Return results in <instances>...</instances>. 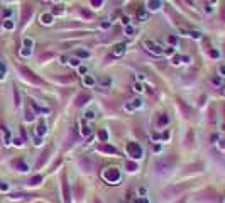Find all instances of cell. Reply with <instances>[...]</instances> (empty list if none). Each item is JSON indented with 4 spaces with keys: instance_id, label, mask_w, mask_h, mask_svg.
I'll list each match as a JSON object with an SVG mask.
<instances>
[{
    "instance_id": "cell-1",
    "label": "cell",
    "mask_w": 225,
    "mask_h": 203,
    "mask_svg": "<svg viewBox=\"0 0 225 203\" xmlns=\"http://www.w3.org/2000/svg\"><path fill=\"white\" fill-rule=\"evenodd\" d=\"M176 164V157L173 156V157H168V159H159V161H156V169L157 171H168L171 167Z\"/></svg>"
},
{
    "instance_id": "cell-2",
    "label": "cell",
    "mask_w": 225,
    "mask_h": 203,
    "mask_svg": "<svg viewBox=\"0 0 225 203\" xmlns=\"http://www.w3.org/2000/svg\"><path fill=\"white\" fill-rule=\"evenodd\" d=\"M103 178H105L110 185H113V183H117V181L120 180V174H119V171H117L115 167H108V169L103 173Z\"/></svg>"
},
{
    "instance_id": "cell-3",
    "label": "cell",
    "mask_w": 225,
    "mask_h": 203,
    "mask_svg": "<svg viewBox=\"0 0 225 203\" xmlns=\"http://www.w3.org/2000/svg\"><path fill=\"white\" fill-rule=\"evenodd\" d=\"M20 73L24 74V78H27V80H29V81H32V83H38V85H41V83H42V80H41V78H38L36 74L32 73L29 68H25V66H20Z\"/></svg>"
},
{
    "instance_id": "cell-4",
    "label": "cell",
    "mask_w": 225,
    "mask_h": 203,
    "mask_svg": "<svg viewBox=\"0 0 225 203\" xmlns=\"http://www.w3.org/2000/svg\"><path fill=\"white\" fill-rule=\"evenodd\" d=\"M127 152L131 154L134 159H139V157L142 156V152H141V147H139V146H137L135 142H131V144L127 146Z\"/></svg>"
},
{
    "instance_id": "cell-5",
    "label": "cell",
    "mask_w": 225,
    "mask_h": 203,
    "mask_svg": "<svg viewBox=\"0 0 225 203\" xmlns=\"http://www.w3.org/2000/svg\"><path fill=\"white\" fill-rule=\"evenodd\" d=\"M31 15H32V7L31 5H24L22 7V24H25L29 19H31Z\"/></svg>"
},
{
    "instance_id": "cell-6",
    "label": "cell",
    "mask_w": 225,
    "mask_h": 203,
    "mask_svg": "<svg viewBox=\"0 0 225 203\" xmlns=\"http://www.w3.org/2000/svg\"><path fill=\"white\" fill-rule=\"evenodd\" d=\"M144 46L149 49L151 53H154V54H161V53H163V49H161L157 44H154L152 41H146V42H144Z\"/></svg>"
},
{
    "instance_id": "cell-7",
    "label": "cell",
    "mask_w": 225,
    "mask_h": 203,
    "mask_svg": "<svg viewBox=\"0 0 225 203\" xmlns=\"http://www.w3.org/2000/svg\"><path fill=\"white\" fill-rule=\"evenodd\" d=\"M185 188V185H179V186H174V188H169V190H164V196H168V195H178L181 190Z\"/></svg>"
},
{
    "instance_id": "cell-8",
    "label": "cell",
    "mask_w": 225,
    "mask_h": 203,
    "mask_svg": "<svg viewBox=\"0 0 225 203\" xmlns=\"http://www.w3.org/2000/svg\"><path fill=\"white\" fill-rule=\"evenodd\" d=\"M88 100H90V95H88V93H81V95L76 98V105H78V107H81V105H85Z\"/></svg>"
},
{
    "instance_id": "cell-9",
    "label": "cell",
    "mask_w": 225,
    "mask_h": 203,
    "mask_svg": "<svg viewBox=\"0 0 225 203\" xmlns=\"http://www.w3.org/2000/svg\"><path fill=\"white\" fill-rule=\"evenodd\" d=\"M98 151H102V152H108V154H117V149L112 147V146H108V144H102V146H98Z\"/></svg>"
},
{
    "instance_id": "cell-10",
    "label": "cell",
    "mask_w": 225,
    "mask_h": 203,
    "mask_svg": "<svg viewBox=\"0 0 225 203\" xmlns=\"http://www.w3.org/2000/svg\"><path fill=\"white\" fill-rule=\"evenodd\" d=\"M12 164H14V166L17 167V169H19V171H22V173H25V171H27V169H29V167H27V164H25V163H24V161H22V159H15V161H14V163H12Z\"/></svg>"
},
{
    "instance_id": "cell-11",
    "label": "cell",
    "mask_w": 225,
    "mask_h": 203,
    "mask_svg": "<svg viewBox=\"0 0 225 203\" xmlns=\"http://www.w3.org/2000/svg\"><path fill=\"white\" fill-rule=\"evenodd\" d=\"M48 156H49V149H46V151L41 154V157H39V161H38V167L44 166V163L48 161Z\"/></svg>"
},
{
    "instance_id": "cell-12",
    "label": "cell",
    "mask_w": 225,
    "mask_h": 203,
    "mask_svg": "<svg viewBox=\"0 0 225 203\" xmlns=\"http://www.w3.org/2000/svg\"><path fill=\"white\" fill-rule=\"evenodd\" d=\"M124 51H125V44H117V46L113 48V54L115 56H122Z\"/></svg>"
},
{
    "instance_id": "cell-13",
    "label": "cell",
    "mask_w": 225,
    "mask_h": 203,
    "mask_svg": "<svg viewBox=\"0 0 225 203\" xmlns=\"http://www.w3.org/2000/svg\"><path fill=\"white\" fill-rule=\"evenodd\" d=\"M41 22L48 25V24H51V22H53V17H51L49 14H42V17H41Z\"/></svg>"
},
{
    "instance_id": "cell-14",
    "label": "cell",
    "mask_w": 225,
    "mask_h": 203,
    "mask_svg": "<svg viewBox=\"0 0 225 203\" xmlns=\"http://www.w3.org/2000/svg\"><path fill=\"white\" fill-rule=\"evenodd\" d=\"M63 190H64V200L70 202V190H68V183L63 180Z\"/></svg>"
},
{
    "instance_id": "cell-15",
    "label": "cell",
    "mask_w": 225,
    "mask_h": 203,
    "mask_svg": "<svg viewBox=\"0 0 225 203\" xmlns=\"http://www.w3.org/2000/svg\"><path fill=\"white\" fill-rule=\"evenodd\" d=\"M41 181H42V176H34V178H31L29 185H31V186H36V185H39Z\"/></svg>"
},
{
    "instance_id": "cell-16",
    "label": "cell",
    "mask_w": 225,
    "mask_h": 203,
    "mask_svg": "<svg viewBox=\"0 0 225 203\" xmlns=\"http://www.w3.org/2000/svg\"><path fill=\"white\" fill-rule=\"evenodd\" d=\"M137 17H139V20H147V12H144L142 9L137 12Z\"/></svg>"
},
{
    "instance_id": "cell-17",
    "label": "cell",
    "mask_w": 225,
    "mask_h": 203,
    "mask_svg": "<svg viewBox=\"0 0 225 203\" xmlns=\"http://www.w3.org/2000/svg\"><path fill=\"white\" fill-rule=\"evenodd\" d=\"M14 98H15V107H19L20 105V96H19V90H17V88H14Z\"/></svg>"
},
{
    "instance_id": "cell-18",
    "label": "cell",
    "mask_w": 225,
    "mask_h": 203,
    "mask_svg": "<svg viewBox=\"0 0 225 203\" xmlns=\"http://www.w3.org/2000/svg\"><path fill=\"white\" fill-rule=\"evenodd\" d=\"M157 7H159V0H149V9L156 10Z\"/></svg>"
},
{
    "instance_id": "cell-19",
    "label": "cell",
    "mask_w": 225,
    "mask_h": 203,
    "mask_svg": "<svg viewBox=\"0 0 225 203\" xmlns=\"http://www.w3.org/2000/svg\"><path fill=\"white\" fill-rule=\"evenodd\" d=\"M39 135H42V134H46V125H44V122H39Z\"/></svg>"
},
{
    "instance_id": "cell-20",
    "label": "cell",
    "mask_w": 225,
    "mask_h": 203,
    "mask_svg": "<svg viewBox=\"0 0 225 203\" xmlns=\"http://www.w3.org/2000/svg\"><path fill=\"white\" fill-rule=\"evenodd\" d=\"M127 169H129V171H135V169H137L135 163H127Z\"/></svg>"
},
{
    "instance_id": "cell-21",
    "label": "cell",
    "mask_w": 225,
    "mask_h": 203,
    "mask_svg": "<svg viewBox=\"0 0 225 203\" xmlns=\"http://www.w3.org/2000/svg\"><path fill=\"white\" fill-rule=\"evenodd\" d=\"M85 85H93V78H92V76H86V78H85Z\"/></svg>"
},
{
    "instance_id": "cell-22",
    "label": "cell",
    "mask_w": 225,
    "mask_h": 203,
    "mask_svg": "<svg viewBox=\"0 0 225 203\" xmlns=\"http://www.w3.org/2000/svg\"><path fill=\"white\" fill-rule=\"evenodd\" d=\"M166 122H168V117H166V115H161V119H159V124H161V125H164Z\"/></svg>"
},
{
    "instance_id": "cell-23",
    "label": "cell",
    "mask_w": 225,
    "mask_h": 203,
    "mask_svg": "<svg viewBox=\"0 0 225 203\" xmlns=\"http://www.w3.org/2000/svg\"><path fill=\"white\" fill-rule=\"evenodd\" d=\"M169 42H171L173 46H176V44H178V39H176L174 36H169Z\"/></svg>"
},
{
    "instance_id": "cell-24",
    "label": "cell",
    "mask_w": 225,
    "mask_h": 203,
    "mask_svg": "<svg viewBox=\"0 0 225 203\" xmlns=\"http://www.w3.org/2000/svg\"><path fill=\"white\" fill-rule=\"evenodd\" d=\"M70 61H71V64H73V66H78V64H80V61H78L76 58H73V59H70Z\"/></svg>"
},
{
    "instance_id": "cell-25",
    "label": "cell",
    "mask_w": 225,
    "mask_h": 203,
    "mask_svg": "<svg viewBox=\"0 0 225 203\" xmlns=\"http://www.w3.org/2000/svg\"><path fill=\"white\" fill-rule=\"evenodd\" d=\"M100 139H102V141H105V139H107V132H103V130H102V132H100Z\"/></svg>"
},
{
    "instance_id": "cell-26",
    "label": "cell",
    "mask_w": 225,
    "mask_h": 203,
    "mask_svg": "<svg viewBox=\"0 0 225 203\" xmlns=\"http://www.w3.org/2000/svg\"><path fill=\"white\" fill-rule=\"evenodd\" d=\"M3 25H5V27H7V29H12V27H14V24H12V22H5V24H3Z\"/></svg>"
},
{
    "instance_id": "cell-27",
    "label": "cell",
    "mask_w": 225,
    "mask_h": 203,
    "mask_svg": "<svg viewBox=\"0 0 225 203\" xmlns=\"http://www.w3.org/2000/svg\"><path fill=\"white\" fill-rule=\"evenodd\" d=\"M93 117H95L93 112H86V119H93Z\"/></svg>"
},
{
    "instance_id": "cell-28",
    "label": "cell",
    "mask_w": 225,
    "mask_h": 203,
    "mask_svg": "<svg viewBox=\"0 0 225 203\" xmlns=\"http://www.w3.org/2000/svg\"><path fill=\"white\" fill-rule=\"evenodd\" d=\"M134 90H135V92H142V86H141V85H139V83H137V85H135V88H134Z\"/></svg>"
},
{
    "instance_id": "cell-29",
    "label": "cell",
    "mask_w": 225,
    "mask_h": 203,
    "mask_svg": "<svg viewBox=\"0 0 225 203\" xmlns=\"http://www.w3.org/2000/svg\"><path fill=\"white\" fill-rule=\"evenodd\" d=\"M147 191H146V188H139V195H146Z\"/></svg>"
},
{
    "instance_id": "cell-30",
    "label": "cell",
    "mask_w": 225,
    "mask_h": 203,
    "mask_svg": "<svg viewBox=\"0 0 225 203\" xmlns=\"http://www.w3.org/2000/svg\"><path fill=\"white\" fill-rule=\"evenodd\" d=\"M100 2H102V0H92V3H93L95 7H98V5H100Z\"/></svg>"
},
{
    "instance_id": "cell-31",
    "label": "cell",
    "mask_w": 225,
    "mask_h": 203,
    "mask_svg": "<svg viewBox=\"0 0 225 203\" xmlns=\"http://www.w3.org/2000/svg\"><path fill=\"white\" fill-rule=\"evenodd\" d=\"M125 32H127V34H129V36H131L132 32H134V29H132V27H127V29H125Z\"/></svg>"
},
{
    "instance_id": "cell-32",
    "label": "cell",
    "mask_w": 225,
    "mask_h": 203,
    "mask_svg": "<svg viewBox=\"0 0 225 203\" xmlns=\"http://www.w3.org/2000/svg\"><path fill=\"white\" fill-rule=\"evenodd\" d=\"M81 12H83V15H85V17H92V14H90V12H86V10H81Z\"/></svg>"
},
{
    "instance_id": "cell-33",
    "label": "cell",
    "mask_w": 225,
    "mask_h": 203,
    "mask_svg": "<svg viewBox=\"0 0 225 203\" xmlns=\"http://www.w3.org/2000/svg\"><path fill=\"white\" fill-rule=\"evenodd\" d=\"M220 73H224V74H225V66H222V68H220Z\"/></svg>"
},
{
    "instance_id": "cell-34",
    "label": "cell",
    "mask_w": 225,
    "mask_h": 203,
    "mask_svg": "<svg viewBox=\"0 0 225 203\" xmlns=\"http://www.w3.org/2000/svg\"><path fill=\"white\" fill-rule=\"evenodd\" d=\"M137 203H147V200H137Z\"/></svg>"
}]
</instances>
